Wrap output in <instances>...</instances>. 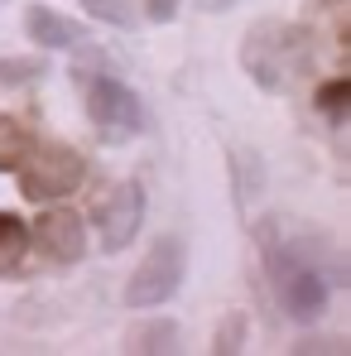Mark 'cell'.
Listing matches in <instances>:
<instances>
[{
    "label": "cell",
    "instance_id": "3",
    "mask_svg": "<svg viewBox=\"0 0 351 356\" xmlns=\"http://www.w3.org/2000/svg\"><path fill=\"white\" fill-rule=\"evenodd\" d=\"M188 275V245L183 236H159L149 245V255L140 260V270L125 280V308H159L183 289Z\"/></svg>",
    "mask_w": 351,
    "mask_h": 356
},
{
    "label": "cell",
    "instance_id": "17",
    "mask_svg": "<svg viewBox=\"0 0 351 356\" xmlns=\"http://www.w3.org/2000/svg\"><path fill=\"white\" fill-rule=\"evenodd\" d=\"M24 149H29V135H24V130H19L15 120L0 116V169H15Z\"/></svg>",
    "mask_w": 351,
    "mask_h": 356
},
{
    "label": "cell",
    "instance_id": "14",
    "mask_svg": "<svg viewBox=\"0 0 351 356\" xmlns=\"http://www.w3.org/2000/svg\"><path fill=\"white\" fill-rule=\"evenodd\" d=\"M49 72V63L44 58H0V87L10 92V87H29V82H39Z\"/></svg>",
    "mask_w": 351,
    "mask_h": 356
},
{
    "label": "cell",
    "instance_id": "12",
    "mask_svg": "<svg viewBox=\"0 0 351 356\" xmlns=\"http://www.w3.org/2000/svg\"><path fill=\"white\" fill-rule=\"evenodd\" d=\"M82 10L111 29H140V5L135 0H82Z\"/></svg>",
    "mask_w": 351,
    "mask_h": 356
},
{
    "label": "cell",
    "instance_id": "18",
    "mask_svg": "<svg viewBox=\"0 0 351 356\" xmlns=\"http://www.w3.org/2000/svg\"><path fill=\"white\" fill-rule=\"evenodd\" d=\"M135 5H140V19H149V24H169L183 0H135Z\"/></svg>",
    "mask_w": 351,
    "mask_h": 356
},
{
    "label": "cell",
    "instance_id": "15",
    "mask_svg": "<svg viewBox=\"0 0 351 356\" xmlns=\"http://www.w3.org/2000/svg\"><path fill=\"white\" fill-rule=\"evenodd\" d=\"M245 332H250V318L245 313H227L222 323H217V337H212V352L217 356H231L245 347Z\"/></svg>",
    "mask_w": 351,
    "mask_h": 356
},
{
    "label": "cell",
    "instance_id": "4",
    "mask_svg": "<svg viewBox=\"0 0 351 356\" xmlns=\"http://www.w3.org/2000/svg\"><path fill=\"white\" fill-rule=\"evenodd\" d=\"M82 92H87V116L92 125L101 130V140H130V135H140L149 116H145V102H140V92L130 87V82H120L111 72H101V77H92V82H82Z\"/></svg>",
    "mask_w": 351,
    "mask_h": 356
},
{
    "label": "cell",
    "instance_id": "1",
    "mask_svg": "<svg viewBox=\"0 0 351 356\" xmlns=\"http://www.w3.org/2000/svg\"><path fill=\"white\" fill-rule=\"evenodd\" d=\"M260 250H265V270H270V284L284 303V313L298 327H313L327 313V298H332V280H327L323 260L313 255V245L308 241H284V232L270 217L260 227Z\"/></svg>",
    "mask_w": 351,
    "mask_h": 356
},
{
    "label": "cell",
    "instance_id": "7",
    "mask_svg": "<svg viewBox=\"0 0 351 356\" xmlns=\"http://www.w3.org/2000/svg\"><path fill=\"white\" fill-rule=\"evenodd\" d=\"M34 236H39V245H44L58 265H72V260L87 255V227H82V212H67V207L44 212L39 227H34Z\"/></svg>",
    "mask_w": 351,
    "mask_h": 356
},
{
    "label": "cell",
    "instance_id": "13",
    "mask_svg": "<svg viewBox=\"0 0 351 356\" xmlns=\"http://www.w3.org/2000/svg\"><path fill=\"white\" fill-rule=\"evenodd\" d=\"M106 49H97V44H87V39H77L72 44V82L82 87V82H92V77H101L106 72Z\"/></svg>",
    "mask_w": 351,
    "mask_h": 356
},
{
    "label": "cell",
    "instance_id": "5",
    "mask_svg": "<svg viewBox=\"0 0 351 356\" xmlns=\"http://www.w3.org/2000/svg\"><path fill=\"white\" fill-rule=\"evenodd\" d=\"M19 178H24V193L29 197H63V193H77L82 178H87V164L77 149L67 145H29L19 154Z\"/></svg>",
    "mask_w": 351,
    "mask_h": 356
},
{
    "label": "cell",
    "instance_id": "16",
    "mask_svg": "<svg viewBox=\"0 0 351 356\" xmlns=\"http://www.w3.org/2000/svg\"><path fill=\"white\" fill-rule=\"evenodd\" d=\"M347 106H351V82L347 77H332V82L318 87V111H323L327 120H342Z\"/></svg>",
    "mask_w": 351,
    "mask_h": 356
},
{
    "label": "cell",
    "instance_id": "9",
    "mask_svg": "<svg viewBox=\"0 0 351 356\" xmlns=\"http://www.w3.org/2000/svg\"><path fill=\"white\" fill-rule=\"evenodd\" d=\"M178 327L174 318H149V323H135L130 327V337H125V347L140 356H154V352H178Z\"/></svg>",
    "mask_w": 351,
    "mask_h": 356
},
{
    "label": "cell",
    "instance_id": "2",
    "mask_svg": "<svg viewBox=\"0 0 351 356\" xmlns=\"http://www.w3.org/2000/svg\"><path fill=\"white\" fill-rule=\"evenodd\" d=\"M313 63V29L308 24H275L260 19L240 39V67L260 92H284L293 87Z\"/></svg>",
    "mask_w": 351,
    "mask_h": 356
},
{
    "label": "cell",
    "instance_id": "10",
    "mask_svg": "<svg viewBox=\"0 0 351 356\" xmlns=\"http://www.w3.org/2000/svg\"><path fill=\"white\" fill-rule=\"evenodd\" d=\"M231 188H236V202L240 207H250V197L265 188V164L245 145H231Z\"/></svg>",
    "mask_w": 351,
    "mask_h": 356
},
{
    "label": "cell",
    "instance_id": "6",
    "mask_svg": "<svg viewBox=\"0 0 351 356\" xmlns=\"http://www.w3.org/2000/svg\"><path fill=\"white\" fill-rule=\"evenodd\" d=\"M92 217H97V232H101V250L106 255L125 250L145 227V188H140V178H120L116 188H106V197L97 202Z\"/></svg>",
    "mask_w": 351,
    "mask_h": 356
},
{
    "label": "cell",
    "instance_id": "11",
    "mask_svg": "<svg viewBox=\"0 0 351 356\" xmlns=\"http://www.w3.org/2000/svg\"><path fill=\"white\" fill-rule=\"evenodd\" d=\"M24 255H29V227L19 217H0V280L19 275Z\"/></svg>",
    "mask_w": 351,
    "mask_h": 356
},
{
    "label": "cell",
    "instance_id": "8",
    "mask_svg": "<svg viewBox=\"0 0 351 356\" xmlns=\"http://www.w3.org/2000/svg\"><path fill=\"white\" fill-rule=\"evenodd\" d=\"M24 34H29L44 54L72 49L77 39H87V29H82L77 19H67L63 10H54V5H29V10H24Z\"/></svg>",
    "mask_w": 351,
    "mask_h": 356
}]
</instances>
